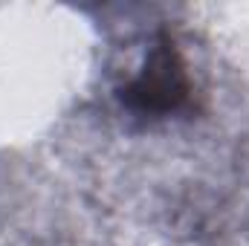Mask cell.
Here are the masks:
<instances>
[{"instance_id": "6da1fadb", "label": "cell", "mask_w": 249, "mask_h": 246, "mask_svg": "<svg viewBox=\"0 0 249 246\" xmlns=\"http://www.w3.org/2000/svg\"><path fill=\"white\" fill-rule=\"evenodd\" d=\"M119 96L130 113L145 119H165L188 105L191 81L186 72V61L168 35L157 38V44L145 55L142 70L124 84Z\"/></svg>"}]
</instances>
